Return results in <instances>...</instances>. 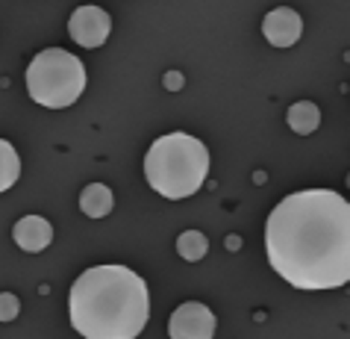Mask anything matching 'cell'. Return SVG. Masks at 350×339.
<instances>
[{
	"mask_svg": "<svg viewBox=\"0 0 350 339\" xmlns=\"http://www.w3.org/2000/svg\"><path fill=\"white\" fill-rule=\"evenodd\" d=\"M85 89V68L62 47H47L27 65V92L47 110L71 106Z\"/></svg>",
	"mask_w": 350,
	"mask_h": 339,
	"instance_id": "obj_4",
	"label": "cell"
},
{
	"mask_svg": "<svg viewBox=\"0 0 350 339\" xmlns=\"http://www.w3.org/2000/svg\"><path fill=\"white\" fill-rule=\"evenodd\" d=\"M74 331L83 339H135L150 318L148 284L127 266H94L68 295Z\"/></svg>",
	"mask_w": 350,
	"mask_h": 339,
	"instance_id": "obj_2",
	"label": "cell"
},
{
	"mask_svg": "<svg viewBox=\"0 0 350 339\" xmlns=\"http://www.w3.org/2000/svg\"><path fill=\"white\" fill-rule=\"evenodd\" d=\"M209 174V151L189 133H168L150 145L144 157V177L150 189L168 201L191 198Z\"/></svg>",
	"mask_w": 350,
	"mask_h": 339,
	"instance_id": "obj_3",
	"label": "cell"
},
{
	"mask_svg": "<svg viewBox=\"0 0 350 339\" xmlns=\"http://www.w3.org/2000/svg\"><path fill=\"white\" fill-rule=\"evenodd\" d=\"M112 30V18L103 12L100 6H80L74 9L71 21H68V33L77 45L83 47H100Z\"/></svg>",
	"mask_w": 350,
	"mask_h": 339,
	"instance_id": "obj_6",
	"label": "cell"
},
{
	"mask_svg": "<svg viewBox=\"0 0 350 339\" xmlns=\"http://www.w3.org/2000/svg\"><path fill=\"white\" fill-rule=\"evenodd\" d=\"M165 86H168L171 92L183 89V74H180V71H168V74H165Z\"/></svg>",
	"mask_w": 350,
	"mask_h": 339,
	"instance_id": "obj_14",
	"label": "cell"
},
{
	"mask_svg": "<svg viewBox=\"0 0 350 339\" xmlns=\"http://www.w3.org/2000/svg\"><path fill=\"white\" fill-rule=\"evenodd\" d=\"M347 183H350V180H347Z\"/></svg>",
	"mask_w": 350,
	"mask_h": 339,
	"instance_id": "obj_16",
	"label": "cell"
},
{
	"mask_svg": "<svg viewBox=\"0 0 350 339\" xmlns=\"http://www.w3.org/2000/svg\"><path fill=\"white\" fill-rule=\"evenodd\" d=\"M271 268L295 289L321 292L350 284V203L338 192L286 195L265 225Z\"/></svg>",
	"mask_w": 350,
	"mask_h": 339,
	"instance_id": "obj_1",
	"label": "cell"
},
{
	"mask_svg": "<svg viewBox=\"0 0 350 339\" xmlns=\"http://www.w3.org/2000/svg\"><path fill=\"white\" fill-rule=\"evenodd\" d=\"M21 310V301L12 292H0V322H12Z\"/></svg>",
	"mask_w": 350,
	"mask_h": 339,
	"instance_id": "obj_13",
	"label": "cell"
},
{
	"mask_svg": "<svg viewBox=\"0 0 350 339\" xmlns=\"http://www.w3.org/2000/svg\"><path fill=\"white\" fill-rule=\"evenodd\" d=\"M288 127L300 133V136H309L318 124H321V110L315 103H309V101H300V103H291L288 106Z\"/></svg>",
	"mask_w": 350,
	"mask_h": 339,
	"instance_id": "obj_10",
	"label": "cell"
},
{
	"mask_svg": "<svg viewBox=\"0 0 350 339\" xmlns=\"http://www.w3.org/2000/svg\"><path fill=\"white\" fill-rule=\"evenodd\" d=\"M227 248L236 251V248H239V239H236V236H230V239H227Z\"/></svg>",
	"mask_w": 350,
	"mask_h": 339,
	"instance_id": "obj_15",
	"label": "cell"
},
{
	"mask_svg": "<svg viewBox=\"0 0 350 339\" xmlns=\"http://www.w3.org/2000/svg\"><path fill=\"white\" fill-rule=\"evenodd\" d=\"M171 339H212L215 336V316L200 301H186L171 313L168 322Z\"/></svg>",
	"mask_w": 350,
	"mask_h": 339,
	"instance_id": "obj_5",
	"label": "cell"
},
{
	"mask_svg": "<svg viewBox=\"0 0 350 339\" xmlns=\"http://www.w3.org/2000/svg\"><path fill=\"white\" fill-rule=\"evenodd\" d=\"M12 236H15V242H18V245H21L24 251H30V254H38V251H44L47 245H51L53 227H51V221H44L42 216H24L21 221H15Z\"/></svg>",
	"mask_w": 350,
	"mask_h": 339,
	"instance_id": "obj_8",
	"label": "cell"
},
{
	"mask_svg": "<svg viewBox=\"0 0 350 339\" xmlns=\"http://www.w3.org/2000/svg\"><path fill=\"white\" fill-rule=\"evenodd\" d=\"M18 174H21V160H18L12 145H9L6 139H0V195L15 186Z\"/></svg>",
	"mask_w": 350,
	"mask_h": 339,
	"instance_id": "obj_11",
	"label": "cell"
},
{
	"mask_svg": "<svg viewBox=\"0 0 350 339\" xmlns=\"http://www.w3.org/2000/svg\"><path fill=\"white\" fill-rule=\"evenodd\" d=\"M262 33L274 47H291L304 33V21H300V15L295 9H271L265 15V21H262Z\"/></svg>",
	"mask_w": 350,
	"mask_h": 339,
	"instance_id": "obj_7",
	"label": "cell"
},
{
	"mask_svg": "<svg viewBox=\"0 0 350 339\" xmlns=\"http://www.w3.org/2000/svg\"><path fill=\"white\" fill-rule=\"evenodd\" d=\"M112 189L109 186H103V183H89V186L83 189V195H80V210L85 212L89 218H103V216H109L112 212Z\"/></svg>",
	"mask_w": 350,
	"mask_h": 339,
	"instance_id": "obj_9",
	"label": "cell"
},
{
	"mask_svg": "<svg viewBox=\"0 0 350 339\" xmlns=\"http://www.w3.org/2000/svg\"><path fill=\"white\" fill-rule=\"evenodd\" d=\"M177 251H180L183 260L198 263V260L206 257L209 242H206V236H203L200 230H186V234H180V239H177Z\"/></svg>",
	"mask_w": 350,
	"mask_h": 339,
	"instance_id": "obj_12",
	"label": "cell"
}]
</instances>
